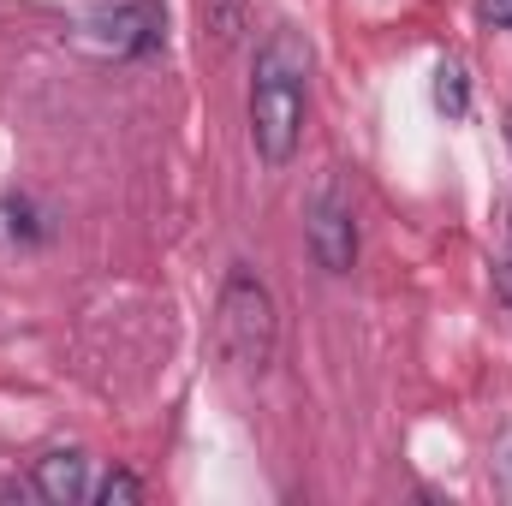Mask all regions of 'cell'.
<instances>
[{"instance_id":"obj_1","label":"cell","mask_w":512,"mask_h":506,"mask_svg":"<svg viewBox=\"0 0 512 506\" xmlns=\"http://www.w3.org/2000/svg\"><path fill=\"white\" fill-rule=\"evenodd\" d=\"M310 108V42L298 30H268L251 66V143L268 167H286Z\"/></svg>"},{"instance_id":"obj_2","label":"cell","mask_w":512,"mask_h":506,"mask_svg":"<svg viewBox=\"0 0 512 506\" xmlns=\"http://www.w3.org/2000/svg\"><path fill=\"white\" fill-rule=\"evenodd\" d=\"M215 334L227 364H239L245 376H262L274 364V292L239 262L221 280V304H215Z\"/></svg>"},{"instance_id":"obj_3","label":"cell","mask_w":512,"mask_h":506,"mask_svg":"<svg viewBox=\"0 0 512 506\" xmlns=\"http://www.w3.org/2000/svg\"><path fill=\"white\" fill-rule=\"evenodd\" d=\"M304 239H310V256L328 274H352V262H358V221H352V203H346V191L334 179L316 185V197L304 203Z\"/></svg>"},{"instance_id":"obj_4","label":"cell","mask_w":512,"mask_h":506,"mask_svg":"<svg viewBox=\"0 0 512 506\" xmlns=\"http://www.w3.org/2000/svg\"><path fill=\"white\" fill-rule=\"evenodd\" d=\"M161 42V12L149 0H131V6H114V12H96L84 18L78 30V48L90 54H114V60H131V54H149Z\"/></svg>"},{"instance_id":"obj_5","label":"cell","mask_w":512,"mask_h":506,"mask_svg":"<svg viewBox=\"0 0 512 506\" xmlns=\"http://www.w3.org/2000/svg\"><path fill=\"white\" fill-rule=\"evenodd\" d=\"M30 489H36V501H48V506L84 501L90 495V459L78 447H54V453H42L30 465Z\"/></svg>"},{"instance_id":"obj_6","label":"cell","mask_w":512,"mask_h":506,"mask_svg":"<svg viewBox=\"0 0 512 506\" xmlns=\"http://www.w3.org/2000/svg\"><path fill=\"white\" fill-rule=\"evenodd\" d=\"M48 239V221L30 197H0V251H30Z\"/></svg>"},{"instance_id":"obj_7","label":"cell","mask_w":512,"mask_h":506,"mask_svg":"<svg viewBox=\"0 0 512 506\" xmlns=\"http://www.w3.org/2000/svg\"><path fill=\"white\" fill-rule=\"evenodd\" d=\"M435 108H441L447 120H465V108H471V78H465L459 60H441V72H435Z\"/></svg>"},{"instance_id":"obj_8","label":"cell","mask_w":512,"mask_h":506,"mask_svg":"<svg viewBox=\"0 0 512 506\" xmlns=\"http://www.w3.org/2000/svg\"><path fill=\"white\" fill-rule=\"evenodd\" d=\"M96 501L102 506H137L143 501V477H137V471H108V483L96 489Z\"/></svg>"},{"instance_id":"obj_9","label":"cell","mask_w":512,"mask_h":506,"mask_svg":"<svg viewBox=\"0 0 512 506\" xmlns=\"http://www.w3.org/2000/svg\"><path fill=\"white\" fill-rule=\"evenodd\" d=\"M477 12H483L489 24H501V30H512V0H477Z\"/></svg>"},{"instance_id":"obj_10","label":"cell","mask_w":512,"mask_h":506,"mask_svg":"<svg viewBox=\"0 0 512 506\" xmlns=\"http://www.w3.org/2000/svg\"><path fill=\"white\" fill-rule=\"evenodd\" d=\"M507 143H512V114H507Z\"/></svg>"}]
</instances>
